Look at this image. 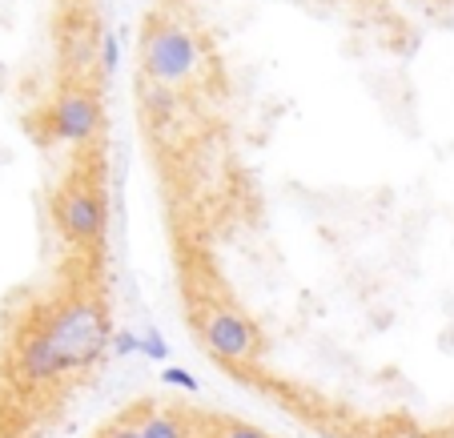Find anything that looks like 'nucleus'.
<instances>
[{"instance_id": "obj_1", "label": "nucleus", "mask_w": 454, "mask_h": 438, "mask_svg": "<svg viewBox=\"0 0 454 438\" xmlns=\"http://www.w3.org/2000/svg\"><path fill=\"white\" fill-rule=\"evenodd\" d=\"M113 314L97 290H73L52 301L41 318L17 338L12 374L25 390H49L81 370L97 366L109 350Z\"/></svg>"}, {"instance_id": "obj_2", "label": "nucleus", "mask_w": 454, "mask_h": 438, "mask_svg": "<svg viewBox=\"0 0 454 438\" xmlns=\"http://www.w3.org/2000/svg\"><path fill=\"white\" fill-rule=\"evenodd\" d=\"M201 73V41L181 20L157 17L141 33V81L161 89H185Z\"/></svg>"}, {"instance_id": "obj_3", "label": "nucleus", "mask_w": 454, "mask_h": 438, "mask_svg": "<svg viewBox=\"0 0 454 438\" xmlns=\"http://www.w3.org/2000/svg\"><path fill=\"white\" fill-rule=\"evenodd\" d=\"M198 338L222 366H254L262 354V334L254 318L230 301H206L198 309Z\"/></svg>"}, {"instance_id": "obj_4", "label": "nucleus", "mask_w": 454, "mask_h": 438, "mask_svg": "<svg viewBox=\"0 0 454 438\" xmlns=\"http://www.w3.org/2000/svg\"><path fill=\"white\" fill-rule=\"evenodd\" d=\"M52 217H57V230L65 233V241L73 246H101L105 230H109V201H105L101 185L97 181H69L65 190L52 201Z\"/></svg>"}, {"instance_id": "obj_5", "label": "nucleus", "mask_w": 454, "mask_h": 438, "mask_svg": "<svg viewBox=\"0 0 454 438\" xmlns=\"http://www.w3.org/2000/svg\"><path fill=\"white\" fill-rule=\"evenodd\" d=\"M105 125V105L101 93L89 85H65L52 97L49 113H44V129L52 141H69V145H89L101 137Z\"/></svg>"}, {"instance_id": "obj_6", "label": "nucleus", "mask_w": 454, "mask_h": 438, "mask_svg": "<svg viewBox=\"0 0 454 438\" xmlns=\"http://www.w3.org/2000/svg\"><path fill=\"white\" fill-rule=\"evenodd\" d=\"M141 101H145L149 113H169L173 105H177V93H173V89H161V85L141 81Z\"/></svg>"}, {"instance_id": "obj_7", "label": "nucleus", "mask_w": 454, "mask_h": 438, "mask_svg": "<svg viewBox=\"0 0 454 438\" xmlns=\"http://www.w3.org/2000/svg\"><path fill=\"white\" fill-rule=\"evenodd\" d=\"M117 65H121V44H117V36L113 33H105L101 36V52H97V69H101V77H113Z\"/></svg>"}]
</instances>
